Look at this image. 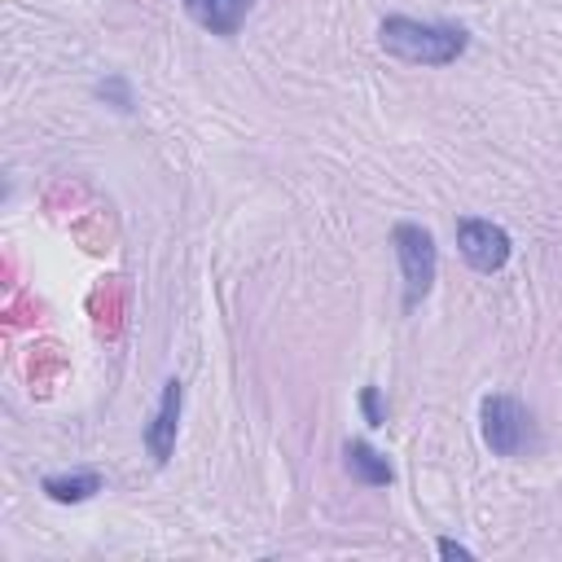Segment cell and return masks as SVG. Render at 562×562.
I'll return each mask as SVG.
<instances>
[{"label": "cell", "instance_id": "277c9868", "mask_svg": "<svg viewBox=\"0 0 562 562\" xmlns=\"http://www.w3.org/2000/svg\"><path fill=\"white\" fill-rule=\"evenodd\" d=\"M457 255H461L474 272L492 277V272H501V268L509 263L514 241H509V233H505L501 224L479 220V215H461V220H457Z\"/></svg>", "mask_w": 562, "mask_h": 562}, {"label": "cell", "instance_id": "ba28073f", "mask_svg": "<svg viewBox=\"0 0 562 562\" xmlns=\"http://www.w3.org/2000/svg\"><path fill=\"white\" fill-rule=\"evenodd\" d=\"M101 483H105L101 470H70V474H44L40 492L48 501H57V505H83V501H92L101 492Z\"/></svg>", "mask_w": 562, "mask_h": 562}, {"label": "cell", "instance_id": "8fae6325", "mask_svg": "<svg viewBox=\"0 0 562 562\" xmlns=\"http://www.w3.org/2000/svg\"><path fill=\"white\" fill-rule=\"evenodd\" d=\"M435 553H439V558H457V562H470V558H474V549H465V544H457V540H448V536L435 540Z\"/></svg>", "mask_w": 562, "mask_h": 562}, {"label": "cell", "instance_id": "9c48e42d", "mask_svg": "<svg viewBox=\"0 0 562 562\" xmlns=\"http://www.w3.org/2000/svg\"><path fill=\"white\" fill-rule=\"evenodd\" d=\"M97 97H101L105 105H114V110H123V114H127V110L136 105V97H132V83H127L123 75H105V79L97 83Z\"/></svg>", "mask_w": 562, "mask_h": 562}, {"label": "cell", "instance_id": "5b68a950", "mask_svg": "<svg viewBox=\"0 0 562 562\" xmlns=\"http://www.w3.org/2000/svg\"><path fill=\"white\" fill-rule=\"evenodd\" d=\"M180 408H184V382H180V378H167V382H162V395H158V404H154V413H149V422L140 426V443H145V452H149L158 465H167L171 452H176Z\"/></svg>", "mask_w": 562, "mask_h": 562}, {"label": "cell", "instance_id": "7a4b0ae2", "mask_svg": "<svg viewBox=\"0 0 562 562\" xmlns=\"http://www.w3.org/2000/svg\"><path fill=\"white\" fill-rule=\"evenodd\" d=\"M391 250H395L400 281H404V312H413L435 290V272H439L435 233L426 224H417V220H400L391 228Z\"/></svg>", "mask_w": 562, "mask_h": 562}, {"label": "cell", "instance_id": "52a82bcc", "mask_svg": "<svg viewBox=\"0 0 562 562\" xmlns=\"http://www.w3.org/2000/svg\"><path fill=\"white\" fill-rule=\"evenodd\" d=\"M342 465H347V474H351L356 483H364V487H386V483L395 479L391 461H386L373 443H364V439H347V443H342Z\"/></svg>", "mask_w": 562, "mask_h": 562}, {"label": "cell", "instance_id": "3957f363", "mask_svg": "<svg viewBox=\"0 0 562 562\" xmlns=\"http://www.w3.org/2000/svg\"><path fill=\"white\" fill-rule=\"evenodd\" d=\"M479 435L492 448V457H518L531 448V413L518 395L492 391L479 404Z\"/></svg>", "mask_w": 562, "mask_h": 562}, {"label": "cell", "instance_id": "8992f818", "mask_svg": "<svg viewBox=\"0 0 562 562\" xmlns=\"http://www.w3.org/2000/svg\"><path fill=\"white\" fill-rule=\"evenodd\" d=\"M250 9H255V0H184V13H189L202 31L224 35V40L246 26Z\"/></svg>", "mask_w": 562, "mask_h": 562}, {"label": "cell", "instance_id": "30bf717a", "mask_svg": "<svg viewBox=\"0 0 562 562\" xmlns=\"http://www.w3.org/2000/svg\"><path fill=\"white\" fill-rule=\"evenodd\" d=\"M360 413H364V422L378 430V426H386V404H382V386H360Z\"/></svg>", "mask_w": 562, "mask_h": 562}, {"label": "cell", "instance_id": "6da1fadb", "mask_svg": "<svg viewBox=\"0 0 562 562\" xmlns=\"http://www.w3.org/2000/svg\"><path fill=\"white\" fill-rule=\"evenodd\" d=\"M382 53L408 61V66H452L470 48V31L452 22H417L404 13H391L378 22Z\"/></svg>", "mask_w": 562, "mask_h": 562}]
</instances>
